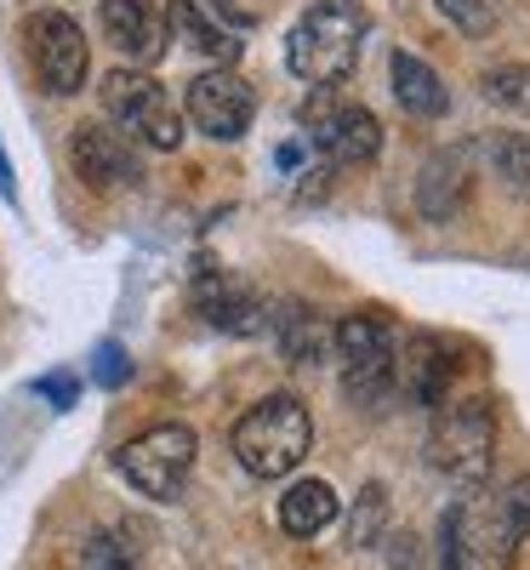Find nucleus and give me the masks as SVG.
I'll list each match as a JSON object with an SVG mask.
<instances>
[{
	"instance_id": "5701e85b",
	"label": "nucleus",
	"mask_w": 530,
	"mask_h": 570,
	"mask_svg": "<svg viewBox=\"0 0 530 570\" xmlns=\"http://www.w3.org/2000/svg\"><path fill=\"white\" fill-rule=\"evenodd\" d=\"M491 166L508 188H519V195H530V137L524 131H502L491 137Z\"/></svg>"
},
{
	"instance_id": "a878e982",
	"label": "nucleus",
	"mask_w": 530,
	"mask_h": 570,
	"mask_svg": "<svg viewBox=\"0 0 530 570\" xmlns=\"http://www.w3.org/2000/svg\"><path fill=\"white\" fill-rule=\"evenodd\" d=\"M200 7H206L217 23H228V29H252V23H257V12L239 7V0H200Z\"/></svg>"
},
{
	"instance_id": "9d476101",
	"label": "nucleus",
	"mask_w": 530,
	"mask_h": 570,
	"mask_svg": "<svg viewBox=\"0 0 530 570\" xmlns=\"http://www.w3.org/2000/svg\"><path fill=\"white\" fill-rule=\"evenodd\" d=\"M69 160L75 177L91 188H131L143 177V155L126 131H115L109 120H80L69 137Z\"/></svg>"
},
{
	"instance_id": "423d86ee",
	"label": "nucleus",
	"mask_w": 530,
	"mask_h": 570,
	"mask_svg": "<svg viewBox=\"0 0 530 570\" xmlns=\"http://www.w3.org/2000/svg\"><path fill=\"white\" fill-rule=\"evenodd\" d=\"M336 360H343V394L365 411H376L382 400L394 394L400 383V348H394V331L382 314L360 308L336 320Z\"/></svg>"
},
{
	"instance_id": "6ab92c4d",
	"label": "nucleus",
	"mask_w": 530,
	"mask_h": 570,
	"mask_svg": "<svg viewBox=\"0 0 530 570\" xmlns=\"http://www.w3.org/2000/svg\"><path fill=\"white\" fill-rule=\"evenodd\" d=\"M440 570H485V553H479L473 519L462 502L445 508V519H440Z\"/></svg>"
},
{
	"instance_id": "0eeeda50",
	"label": "nucleus",
	"mask_w": 530,
	"mask_h": 570,
	"mask_svg": "<svg viewBox=\"0 0 530 570\" xmlns=\"http://www.w3.org/2000/svg\"><path fill=\"white\" fill-rule=\"evenodd\" d=\"M303 126L308 142L331 160V166H365L382 155V120L360 104H343L336 86H314L308 104H303Z\"/></svg>"
},
{
	"instance_id": "dca6fc26",
	"label": "nucleus",
	"mask_w": 530,
	"mask_h": 570,
	"mask_svg": "<svg viewBox=\"0 0 530 570\" xmlns=\"http://www.w3.org/2000/svg\"><path fill=\"white\" fill-rule=\"evenodd\" d=\"M451 371H457V360H451V348L440 337H411V348L400 360V383H405V394L416 405H445Z\"/></svg>"
},
{
	"instance_id": "bb28decb",
	"label": "nucleus",
	"mask_w": 530,
	"mask_h": 570,
	"mask_svg": "<svg viewBox=\"0 0 530 570\" xmlns=\"http://www.w3.org/2000/svg\"><path fill=\"white\" fill-rule=\"evenodd\" d=\"M126 376V354L120 348H104V383H120Z\"/></svg>"
},
{
	"instance_id": "f03ea898",
	"label": "nucleus",
	"mask_w": 530,
	"mask_h": 570,
	"mask_svg": "<svg viewBox=\"0 0 530 570\" xmlns=\"http://www.w3.org/2000/svg\"><path fill=\"white\" fill-rule=\"evenodd\" d=\"M360 40H365V12L354 0H314L285 35V69L308 86H336L360 63Z\"/></svg>"
},
{
	"instance_id": "1a4fd4ad",
	"label": "nucleus",
	"mask_w": 530,
	"mask_h": 570,
	"mask_svg": "<svg viewBox=\"0 0 530 570\" xmlns=\"http://www.w3.org/2000/svg\"><path fill=\"white\" fill-rule=\"evenodd\" d=\"M183 115L212 142H239L252 131V120H257V91H252V80H239L234 69H206V75L188 80Z\"/></svg>"
},
{
	"instance_id": "a211bd4d",
	"label": "nucleus",
	"mask_w": 530,
	"mask_h": 570,
	"mask_svg": "<svg viewBox=\"0 0 530 570\" xmlns=\"http://www.w3.org/2000/svg\"><path fill=\"white\" fill-rule=\"evenodd\" d=\"M274 331H279V348L292 365H314V360H325V348H336V325H325L303 303H285L274 314Z\"/></svg>"
},
{
	"instance_id": "b1692460",
	"label": "nucleus",
	"mask_w": 530,
	"mask_h": 570,
	"mask_svg": "<svg viewBox=\"0 0 530 570\" xmlns=\"http://www.w3.org/2000/svg\"><path fill=\"white\" fill-rule=\"evenodd\" d=\"M433 12H440L445 23H457L462 35H491L497 29V0H433Z\"/></svg>"
},
{
	"instance_id": "f3484780",
	"label": "nucleus",
	"mask_w": 530,
	"mask_h": 570,
	"mask_svg": "<svg viewBox=\"0 0 530 570\" xmlns=\"http://www.w3.org/2000/svg\"><path fill=\"white\" fill-rule=\"evenodd\" d=\"M336 513H343V502H336V491L325 480H297L279 497V531L285 537H320L336 525Z\"/></svg>"
},
{
	"instance_id": "aec40b11",
	"label": "nucleus",
	"mask_w": 530,
	"mask_h": 570,
	"mask_svg": "<svg viewBox=\"0 0 530 570\" xmlns=\"http://www.w3.org/2000/svg\"><path fill=\"white\" fill-rule=\"evenodd\" d=\"M479 98L508 109V115H519V120H530V63H497V69H485V75H479Z\"/></svg>"
},
{
	"instance_id": "20e7f679",
	"label": "nucleus",
	"mask_w": 530,
	"mask_h": 570,
	"mask_svg": "<svg viewBox=\"0 0 530 570\" xmlns=\"http://www.w3.org/2000/svg\"><path fill=\"white\" fill-rule=\"evenodd\" d=\"M200 440L188 422H160V428H143L137 440H126L115 451V468L131 491H143L149 502H177L188 491V473H195Z\"/></svg>"
},
{
	"instance_id": "cd10ccee",
	"label": "nucleus",
	"mask_w": 530,
	"mask_h": 570,
	"mask_svg": "<svg viewBox=\"0 0 530 570\" xmlns=\"http://www.w3.org/2000/svg\"><path fill=\"white\" fill-rule=\"evenodd\" d=\"M40 394H52V400H75V383H69V376H46V383H40Z\"/></svg>"
},
{
	"instance_id": "2eb2a0df",
	"label": "nucleus",
	"mask_w": 530,
	"mask_h": 570,
	"mask_svg": "<svg viewBox=\"0 0 530 570\" xmlns=\"http://www.w3.org/2000/svg\"><path fill=\"white\" fill-rule=\"evenodd\" d=\"M389 80H394L400 109L416 115V120H440V115L451 109V91H445L440 69L422 63L416 52H394V58H389Z\"/></svg>"
},
{
	"instance_id": "f8f14e48",
	"label": "nucleus",
	"mask_w": 530,
	"mask_h": 570,
	"mask_svg": "<svg viewBox=\"0 0 530 570\" xmlns=\"http://www.w3.org/2000/svg\"><path fill=\"white\" fill-rule=\"evenodd\" d=\"M473 195V155L468 149H440L428 155L422 177H416V206L428 223H451Z\"/></svg>"
},
{
	"instance_id": "412c9836",
	"label": "nucleus",
	"mask_w": 530,
	"mask_h": 570,
	"mask_svg": "<svg viewBox=\"0 0 530 570\" xmlns=\"http://www.w3.org/2000/svg\"><path fill=\"white\" fill-rule=\"evenodd\" d=\"M524 537H530V480H513L502 491V508H497V548L513 553Z\"/></svg>"
},
{
	"instance_id": "9b49d317",
	"label": "nucleus",
	"mask_w": 530,
	"mask_h": 570,
	"mask_svg": "<svg viewBox=\"0 0 530 570\" xmlns=\"http://www.w3.org/2000/svg\"><path fill=\"white\" fill-rule=\"evenodd\" d=\"M98 18H104L109 46H115L131 69H149V63L166 58L171 29H166V12L155 7V0H104Z\"/></svg>"
},
{
	"instance_id": "f257e3e1",
	"label": "nucleus",
	"mask_w": 530,
	"mask_h": 570,
	"mask_svg": "<svg viewBox=\"0 0 530 570\" xmlns=\"http://www.w3.org/2000/svg\"><path fill=\"white\" fill-rule=\"evenodd\" d=\"M228 445H234V462L246 468L252 480H285V473H297V462L314 445L308 405L297 394H268L234 422Z\"/></svg>"
},
{
	"instance_id": "4468645a",
	"label": "nucleus",
	"mask_w": 530,
	"mask_h": 570,
	"mask_svg": "<svg viewBox=\"0 0 530 570\" xmlns=\"http://www.w3.org/2000/svg\"><path fill=\"white\" fill-rule=\"evenodd\" d=\"M195 308H200L206 325L234 331V337H252V331L263 325L257 292H246V285H239L234 274H223V268H206V274L195 279Z\"/></svg>"
},
{
	"instance_id": "ddd939ff",
	"label": "nucleus",
	"mask_w": 530,
	"mask_h": 570,
	"mask_svg": "<svg viewBox=\"0 0 530 570\" xmlns=\"http://www.w3.org/2000/svg\"><path fill=\"white\" fill-rule=\"evenodd\" d=\"M166 29H171L177 46H188V52L206 58L212 69H234L239 63V46H246L228 23H217L200 0H171V7H166Z\"/></svg>"
},
{
	"instance_id": "39448f33",
	"label": "nucleus",
	"mask_w": 530,
	"mask_h": 570,
	"mask_svg": "<svg viewBox=\"0 0 530 570\" xmlns=\"http://www.w3.org/2000/svg\"><path fill=\"white\" fill-rule=\"evenodd\" d=\"M98 98H104L109 126L126 131L131 142H149L160 155L183 149V109L166 98V86L149 69H109Z\"/></svg>"
},
{
	"instance_id": "4be33fe9",
	"label": "nucleus",
	"mask_w": 530,
	"mask_h": 570,
	"mask_svg": "<svg viewBox=\"0 0 530 570\" xmlns=\"http://www.w3.org/2000/svg\"><path fill=\"white\" fill-rule=\"evenodd\" d=\"M382 531H389V491L365 485L360 502H354V513H349V542L354 548H371V542H382Z\"/></svg>"
},
{
	"instance_id": "393cba45",
	"label": "nucleus",
	"mask_w": 530,
	"mask_h": 570,
	"mask_svg": "<svg viewBox=\"0 0 530 570\" xmlns=\"http://www.w3.org/2000/svg\"><path fill=\"white\" fill-rule=\"evenodd\" d=\"M80 570H131V553L109 531H98V537H86V548H80Z\"/></svg>"
},
{
	"instance_id": "6e6552de",
	"label": "nucleus",
	"mask_w": 530,
	"mask_h": 570,
	"mask_svg": "<svg viewBox=\"0 0 530 570\" xmlns=\"http://www.w3.org/2000/svg\"><path fill=\"white\" fill-rule=\"evenodd\" d=\"M23 46H29V63L35 80L52 91V98H75L91 75V46L80 35V23L69 12H35L23 23Z\"/></svg>"
},
{
	"instance_id": "7ed1b4c3",
	"label": "nucleus",
	"mask_w": 530,
	"mask_h": 570,
	"mask_svg": "<svg viewBox=\"0 0 530 570\" xmlns=\"http://www.w3.org/2000/svg\"><path fill=\"white\" fill-rule=\"evenodd\" d=\"M491 456H497V416H491V400L462 394V400H445L440 411H433L428 462L440 468L451 485H485Z\"/></svg>"
}]
</instances>
